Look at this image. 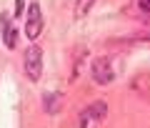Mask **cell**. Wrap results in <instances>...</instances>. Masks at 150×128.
<instances>
[{
    "mask_svg": "<svg viewBox=\"0 0 150 128\" xmlns=\"http://www.w3.org/2000/svg\"><path fill=\"white\" fill-rule=\"evenodd\" d=\"M23 5H25V0H15V15L18 18L23 15Z\"/></svg>",
    "mask_w": 150,
    "mask_h": 128,
    "instance_id": "cell-11",
    "label": "cell"
},
{
    "mask_svg": "<svg viewBox=\"0 0 150 128\" xmlns=\"http://www.w3.org/2000/svg\"><path fill=\"white\" fill-rule=\"evenodd\" d=\"M88 126H90V116H88V108H85V111L78 116V128H88Z\"/></svg>",
    "mask_w": 150,
    "mask_h": 128,
    "instance_id": "cell-8",
    "label": "cell"
},
{
    "mask_svg": "<svg viewBox=\"0 0 150 128\" xmlns=\"http://www.w3.org/2000/svg\"><path fill=\"white\" fill-rule=\"evenodd\" d=\"M88 116H90L93 121L103 123V121H105V116H108V103L105 101H95L90 108H88Z\"/></svg>",
    "mask_w": 150,
    "mask_h": 128,
    "instance_id": "cell-6",
    "label": "cell"
},
{
    "mask_svg": "<svg viewBox=\"0 0 150 128\" xmlns=\"http://www.w3.org/2000/svg\"><path fill=\"white\" fill-rule=\"evenodd\" d=\"M0 25H3V43H5V48H15L18 45V28L13 25V20L8 15H0Z\"/></svg>",
    "mask_w": 150,
    "mask_h": 128,
    "instance_id": "cell-5",
    "label": "cell"
},
{
    "mask_svg": "<svg viewBox=\"0 0 150 128\" xmlns=\"http://www.w3.org/2000/svg\"><path fill=\"white\" fill-rule=\"evenodd\" d=\"M23 68H25V75L33 83L40 80V75H43V50H40V45H30V48L25 50Z\"/></svg>",
    "mask_w": 150,
    "mask_h": 128,
    "instance_id": "cell-1",
    "label": "cell"
},
{
    "mask_svg": "<svg viewBox=\"0 0 150 128\" xmlns=\"http://www.w3.org/2000/svg\"><path fill=\"white\" fill-rule=\"evenodd\" d=\"M90 73H93V80L98 85H108L112 78H115V70H112V60L108 55H98L90 65Z\"/></svg>",
    "mask_w": 150,
    "mask_h": 128,
    "instance_id": "cell-2",
    "label": "cell"
},
{
    "mask_svg": "<svg viewBox=\"0 0 150 128\" xmlns=\"http://www.w3.org/2000/svg\"><path fill=\"white\" fill-rule=\"evenodd\" d=\"M65 108V96L60 91H50L43 96V111L50 113V116H55V113H60Z\"/></svg>",
    "mask_w": 150,
    "mask_h": 128,
    "instance_id": "cell-4",
    "label": "cell"
},
{
    "mask_svg": "<svg viewBox=\"0 0 150 128\" xmlns=\"http://www.w3.org/2000/svg\"><path fill=\"white\" fill-rule=\"evenodd\" d=\"M93 3H95V0H78V3H75V18H78V20H80V18H85Z\"/></svg>",
    "mask_w": 150,
    "mask_h": 128,
    "instance_id": "cell-7",
    "label": "cell"
},
{
    "mask_svg": "<svg viewBox=\"0 0 150 128\" xmlns=\"http://www.w3.org/2000/svg\"><path fill=\"white\" fill-rule=\"evenodd\" d=\"M138 8L143 13H150V0H138Z\"/></svg>",
    "mask_w": 150,
    "mask_h": 128,
    "instance_id": "cell-10",
    "label": "cell"
},
{
    "mask_svg": "<svg viewBox=\"0 0 150 128\" xmlns=\"http://www.w3.org/2000/svg\"><path fill=\"white\" fill-rule=\"evenodd\" d=\"M133 40H150V30H140V33H135Z\"/></svg>",
    "mask_w": 150,
    "mask_h": 128,
    "instance_id": "cell-9",
    "label": "cell"
},
{
    "mask_svg": "<svg viewBox=\"0 0 150 128\" xmlns=\"http://www.w3.org/2000/svg\"><path fill=\"white\" fill-rule=\"evenodd\" d=\"M40 33H43V13H40V5L38 3H30V8H28V20H25V35L30 40H35Z\"/></svg>",
    "mask_w": 150,
    "mask_h": 128,
    "instance_id": "cell-3",
    "label": "cell"
}]
</instances>
